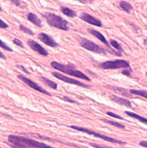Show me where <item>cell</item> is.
<instances>
[{"label": "cell", "mask_w": 147, "mask_h": 148, "mask_svg": "<svg viewBox=\"0 0 147 148\" xmlns=\"http://www.w3.org/2000/svg\"><path fill=\"white\" fill-rule=\"evenodd\" d=\"M8 141L13 148H54L35 140L16 135L8 136Z\"/></svg>", "instance_id": "6da1fadb"}, {"label": "cell", "mask_w": 147, "mask_h": 148, "mask_svg": "<svg viewBox=\"0 0 147 148\" xmlns=\"http://www.w3.org/2000/svg\"><path fill=\"white\" fill-rule=\"evenodd\" d=\"M101 121H103L104 122L106 123V124H110L113 125L114 127H116L117 128H120V129H125V126L124 125H122L119 122H114V121H110V120H108V119H102Z\"/></svg>", "instance_id": "d6986e66"}, {"label": "cell", "mask_w": 147, "mask_h": 148, "mask_svg": "<svg viewBox=\"0 0 147 148\" xmlns=\"http://www.w3.org/2000/svg\"><path fill=\"white\" fill-rule=\"evenodd\" d=\"M0 47H1L5 51L13 52V49L12 48H10L9 46H8V45H7L4 42H3L1 39H0Z\"/></svg>", "instance_id": "603a6c76"}, {"label": "cell", "mask_w": 147, "mask_h": 148, "mask_svg": "<svg viewBox=\"0 0 147 148\" xmlns=\"http://www.w3.org/2000/svg\"><path fill=\"white\" fill-rule=\"evenodd\" d=\"M70 127L73 129L78 130V131L85 132V133L87 134L93 136L94 137H97V138L105 140V141L118 144H120V145H127V142L121 141V140H118V139H116L115 138H113V137H108V136H106L101 134L100 133L94 132V131H93V130H91L89 129L86 128V127H78V126H76V125H71V126H70Z\"/></svg>", "instance_id": "277c9868"}, {"label": "cell", "mask_w": 147, "mask_h": 148, "mask_svg": "<svg viewBox=\"0 0 147 148\" xmlns=\"http://www.w3.org/2000/svg\"><path fill=\"white\" fill-rule=\"evenodd\" d=\"M110 44H111L113 47H114L115 49H116L118 51H120V52H124L123 49H122V48L121 47V46L120 45V44H119L116 40H110Z\"/></svg>", "instance_id": "44dd1931"}, {"label": "cell", "mask_w": 147, "mask_h": 148, "mask_svg": "<svg viewBox=\"0 0 147 148\" xmlns=\"http://www.w3.org/2000/svg\"><path fill=\"white\" fill-rule=\"evenodd\" d=\"M19 27H20V29L22 32H23L24 33L28 34L29 35H30V36H34V33L33 32V31L30 30V29H29L28 27H26L25 26L23 25H20Z\"/></svg>", "instance_id": "7402d4cb"}, {"label": "cell", "mask_w": 147, "mask_h": 148, "mask_svg": "<svg viewBox=\"0 0 147 148\" xmlns=\"http://www.w3.org/2000/svg\"><path fill=\"white\" fill-rule=\"evenodd\" d=\"M125 113L127 115H128V116H129V117H131L132 118H134V119H136L138 120V121L140 122H141L142 123H143V124H146L147 125V119L146 118H145L143 117H142V116L139 115L138 114H135V113H133V112H129V111H125Z\"/></svg>", "instance_id": "2e32d148"}, {"label": "cell", "mask_w": 147, "mask_h": 148, "mask_svg": "<svg viewBox=\"0 0 147 148\" xmlns=\"http://www.w3.org/2000/svg\"><path fill=\"white\" fill-rule=\"evenodd\" d=\"M52 76H54L55 77H56L57 79H60V80L62 81V82H64L65 83L75 84V85L79 86H80L82 88H91V86L88 85V84L82 83L80 82H79V81L76 80L74 79L70 78V77L63 75H62V74L59 73L52 72Z\"/></svg>", "instance_id": "52a82bcc"}, {"label": "cell", "mask_w": 147, "mask_h": 148, "mask_svg": "<svg viewBox=\"0 0 147 148\" xmlns=\"http://www.w3.org/2000/svg\"><path fill=\"white\" fill-rule=\"evenodd\" d=\"M27 19L30 22L34 24L35 25H36L38 27L42 28L43 27L42 23V20L38 18V16L34 14L33 13H29L27 15Z\"/></svg>", "instance_id": "5bb4252c"}, {"label": "cell", "mask_w": 147, "mask_h": 148, "mask_svg": "<svg viewBox=\"0 0 147 148\" xmlns=\"http://www.w3.org/2000/svg\"><path fill=\"white\" fill-rule=\"evenodd\" d=\"M42 16L46 19L47 23L50 27L57 28V29L64 31H68L69 30V22L63 18L62 16L48 12L42 14Z\"/></svg>", "instance_id": "3957f363"}, {"label": "cell", "mask_w": 147, "mask_h": 148, "mask_svg": "<svg viewBox=\"0 0 147 148\" xmlns=\"http://www.w3.org/2000/svg\"><path fill=\"white\" fill-rule=\"evenodd\" d=\"M18 67H19V68H20L21 69H22L23 72H24L25 73H27V75H30V73L29 71H28V70H27V69H26V68H24V67L23 66L20 65V66H18Z\"/></svg>", "instance_id": "f546056e"}, {"label": "cell", "mask_w": 147, "mask_h": 148, "mask_svg": "<svg viewBox=\"0 0 147 148\" xmlns=\"http://www.w3.org/2000/svg\"><path fill=\"white\" fill-rule=\"evenodd\" d=\"M11 1L13 2L16 6H19L20 5V1H18V0H15V1H14V0H12Z\"/></svg>", "instance_id": "1f68e13d"}, {"label": "cell", "mask_w": 147, "mask_h": 148, "mask_svg": "<svg viewBox=\"0 0 147 148\" xmlns=\"http://www.w3.org/2000/svg\"><path fill=\"white\" fill-rule=\"evenodd\" d=\"M120 6L124 10L125 12L129 13L131 10H133V7L131 5L130 3H129L127 1H120Z\"/></svg>", "instance_id": "e0dca14e"}, {"label": "cell", "mask_w": 147, "mask_h": 148, "mask_svg": "<svg viewBox=\"0 0 147 148\" xmlns=\"http://www.w3.org/2000/svg\"><path fill=\"white\" fill-rule=\"evenodd\" d=\"M139 145L140 146L147 148V140H142V141L140 142Z\"/></svg>", "instance_id": "4dcf8cb0"}, {"label": "cell", "mask_w": 147, "mask_h": 148, "mask_svg": "<svg viewBox=\"0 0 147 148\" xmlns=\"http://www.w3.org/2000/svg\"><path fill=\"white\" fill-rule=\"evenodd\" d=\"M0 11H2V9L1 8V6H0Z\"/></svg>", "instance_id": "836d02e7"}, {"label": "cell", "mask_w": 147, "mask_h": 148, "mask_svg": "<svg viewBox=\"0 0 147 148\" xmlns=\"http://www.w3.org/2000/svg\"><path fill=\"white\" fill-rule=\"evenodd\" d=\"M17 77H18L20 80H22L23 82H24L26 84H27L28 86L31 88L39 91L40 93L48 95V96H52V95L50 93H48L47 90L44 89L42 87H41L40 86L38 85V84H37L35 82H33V81H31V79L27 78V77L23 76V75H20L17 76Z\"/></svg>", "instance_id": "9c48e42d"}, {"label": "cell", "mask_w": 147, "mask_h": 148, "mask_svg": "<svg viewBox=\"0 0 147 148\" xmlns=\"http://www.w3.org/2000/svg\"><path fill=\"white\" fill-rule=\"evenodd\" d=\"M109 97L110 98V99L113 101L115 102V103H116L120 105H122V106H125L128 108L132 107V105L131 103V102L127 99L117 97L116 95H114L113 94H110Z\"/></svg>", "instance_id": "4fadbf2b"}, {"label": "cell", "mask_w": 147, "mask_h": 148, "mask_svg": "<svg viewBox=\"0 0 147 148\" xmlns=\"http://www.w3.org/2000/svg\"><path fill=\"white\" fill-rule=\"evenodd\" d=\"M62 99L63 100H64L65 101L69 102V103H78V102H77L76 101L74 100L71 99V98H69V97H66V96L63 97L62 98Z\"/></svg>", "instance_id": "4316f807"}, {"label": "cell", "mask_w": 147, "mask_h": 148, "mask_svg": "<svg viewBox=\"0 0 147 148\" xmlns=\"http://www.w3.org/2000/svg\"><path fill=\"white\" fill-rule=\"evenodd\" d=\"M129 92L131 94L138 95V96H141L144 97L147 99V91L145 90H130Z\"/></svg>", "instance_id": "ffe728a7"}, {"label": "cell", "mask_w": 147, "mask_h": 148, "mask_svg": "<svg viewBox=\"0 0 147 148\" xmlns=\"http://www.w3.org/2000/svg\"><path fill=\"white\" fill-rule=\"evenodd\" d=\"M80 18L84 22L88 23L91 25H93L96 26L98 27H101L103 26V24L101 23V21L97 19L95 17L89 15V14L87 13L86 12H83L80 15Z\"/></svg>", "instance_id": "8fae6325"}, {"label": "cell", "mask_w": 147, "mask_h": 148, "mask_svg": "<svg viewBox=\"0 0 147 148\" xmlns=\"http://www.w3.org/2000/svg\"><path fill=\"white\" fill-rule=\"evenodd\" d=\"M61 11L62 12L64 15L67 16L71 18H74L77 16V13L72 10V9L68 8L66 6H61Z\"/></svg>", "instance_id": "9a60e30c"}, {"label": "cell", "mask_w": 147, "mask_h": 148, "mask_svg": "<svg viewBox=\"0 0 147 148\" xmlns=\"http://www.w3.org/2000/svg\"><path fill=\"white\" fill-rule=\"evenodd\" d=\"M40 78L42 80V82L45 84H46L48 86H49L50 88H51L54 89V90H57V83L54 82H52V81H51L49 79L47 78V77H44V76L40 77Z\"/></svg>", "instance_id": "ac0fdd59"}, {"label": "cell", "mask_w": 147, "mask_h": 148, "mask_svg": "<svg viewBox=\"0 0 147 148\" xmlns=\"http://www.w3.org/2000/svg\"><path fill=\"white\" fill-rule=\"evenodd\" d=\"M0 58H1L3 59H6V56L4 54H3L1 51H0Z\"/></svg>", "instance_id": "d6a6232c"}, {"label": "cell", "mask_w": 147, "mask_h": 148, "mask_svg": "<svg viewBox=\"0 0 147 148\" xmlns=\"http://www.w3.org/2000/svg\"><path fill=\"white\" fill-rule=\"evenodd\" d=\"M13 42L14 44L18 45V46H19L20 47L24 48V45L23 44V42L21 40H18V38H15V39L13 40Z\"/></svg>", "instance_id": "d4e9b609"}, {"label": "cell", "mask_w": 147, "mask_h": 148, "mask_svg": "<svg viewBox=\"0 0 147 148\" xmlns=\"http://www.w3.org/2000/svg\"><path fill=\"white\" fill-rule=\"evenodd\" d=\"M38 38L48 46L51 47H57L59 46L58 43L53 39V38L45 33H40L38 34Z\"/></svg>", "instance_id": "7c38bea8"}, {"label": "cell", "mask_w": 147, "mask_h": 148, "mask_svg": "<svg viewBox=\"0 0 147 148\" xmlns=\"http://www.w3.org/2000/svg\"><path fill=\"white\" fill-rule=\"evenodd\" d=\"M27 45L32 49L35 52H37V53L39 54L45 56H48V52L44 47H43L40 44H39L38 42H35L32 39H29L27 41Z\"/></svg>", "instance_id": "30bf717a"}, {"label": "cell", "mask_w": 147, "mask_h": 148, "mask_svg": "<svg viewBox=\"0 0 147 148\" xmlns=\"http://www.w3.org/2000/svg\"><path fill=\"white\" fill-rule=\"evenodd\" d=\"M50 65L52 68L56 70H57V71L64 73L65 74H67V75H69L70 76L78 77V78L87 81V82H91V79H90V77H89L81 71H80L79 70L77 69L75 67L71 64H62L57 61H52L50 63Z\"/></svg>", "instance_id": "7a4b0ae2"}, {"label": "cell", "mask_w": 147, "mask_h": 148, "mask_svg": "<svg viewBox=\"0 0 147 148\" xmlns=\"http://www.w3.org/2000/svg\"><path fill=\"white\" fill-rule=\"evenodd\" d=\"M79 43L81 47L87 49L89 51H91L95 53L101 54H106V51L103 47L99 46V45L94 43V42L91 41L87 38L80 37L79 39Z\"/></svg>", "instance_id": "8992f818"}, {"label": "cell", "mask_w": 147, "mask_h": 148, "mask_svg": "<svg viewBox=\"0 0 147 148\" xmlns=\"http://www.w3.org/2000/svg\"><path fill=\"white\" fill-rule=\"evenodd\" d=\"M87 31H88V32L89 34H91L95 37H96L97 38H98V39H99L101 42H102L103 43H104L105 45H106L108 47V49H110L109 52H110V53L113 54L114 55H116L117 56H121L122 54L120 53V52L115 51L111 48L110 45L109 43H108V40H106V37H105L101 32H99V31H97V30H96L95 29H87Z\"/></svg>", "instance_id": "ba28073f"}, {"label": "cell", "mask_w": 147, "mask_h": 148, "mask_svg": "<svg viewBox=\"0 0 147 148\" xmlns=\"http://www.w3.org/2000/svg\"><path fill=\"white\" fill-rule=\"evenodd\" d=\"M106 114L110 116V117L116 118L117 119H120V120H121V121H125V120L124 118H122V117H121V116H120L119 115H117L116 114H114V113L112 112H106Z\"/></svg>", "instance_id": "cb8c5ba5"}, {"label": "cell", "mask_w": 147, "mask_h": 148, "mask_svg": "<svg viewBox=\"0 0 147 148\" xmlns=\"http://www.w3.org/2000/svg\"><path fill=\"white\" fill-rule=\"evenodd\" d=\"M131 69H129V70L125 69L122 71V74H123V75L127 76H130L131 74Z\"/></svg>", "instance_id": "f1b7e54d"}, {"label": "cell", "mask_w": 147, "mask_h": 148, "mask_svg": "<svg viewBox=\"0 0 147 148\" xmlns=\"http://www.w3.org/2000/svg\"><path fill=\"white\" fill-rule=\"evenodd\" d=\"M146 76H147V72H146Z\"/></svg>", "instance_id": "e575fe53"}, {"label": "cell", "mask_w": 147, "mask_h": 148, "mask_svg": "<svg viewBox=\"0 0 147 148\" xmlns=\"http://www.w3.org/2000/svg\"><path fill=\"white\" fill-rule=\"evenodd\" d=\"M99 67L103 69H117L121 68L131 69L128 61L123 59H116L114 61H108L101 62Z\"/></svg>", "instance_id": "5b68a950"}, {"label": "cell", "mask_w": 147, "mask_h": 148, "mask_svg": "<svg viewBox=\"0 0 147 148\" xmlns=\"http://www.w3.org/2000/svg\"><path fill=\"white\" fill-rule=\"evenodd\" d=\"M8 28H9L8 25L1 19H0V29H8Z\"/></svg>", "instance_id": "83f0119b"}, {"label": "cell", "mask_w": 147, "mask_h": 148, "mask_svg": "<svg viewBox=\"0 0 147 148\" xmlns=\"http://www.w3.org/2000/svg\"><path fill=\"white\" fill-rule=\"evenodd\" d=\"M89 144L95 148H113V147H108V146H105L103 145H99V144H97L96 143H89Z\"/></svg>", "instance_id": "484cf974"}]
</instances>
